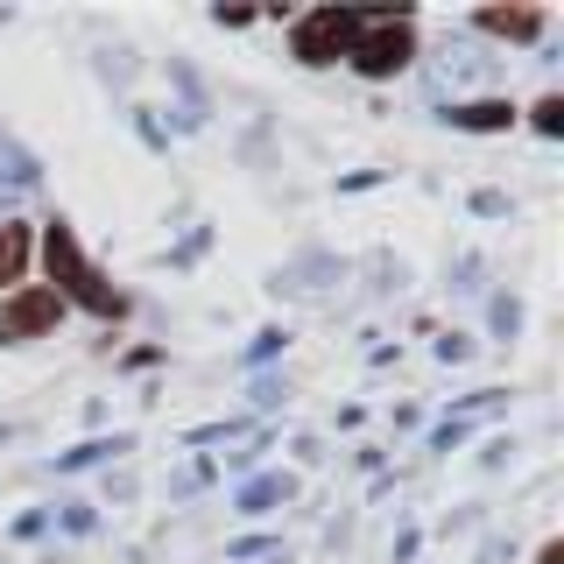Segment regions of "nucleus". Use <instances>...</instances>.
Listing matches in <instances>:
<instances>
[{"label":"nucleus","mask_w":564,"mask_h":564,"mask_svg":"<svg viewBox=\"0 0 564 564\" xmlns=\"http://www.w3.org/2000/svg\"><path fill=\"white\" fill-rule=\"evenodd\" d=\"M29 269V226L22 219H0V290H14Z\"/></svg>","instance_id":"5"},{"label":"nucleus","mask_w":564,"mask_h":564,"mask_svg":"<svg viewBox=\"0 0 564 564\" xmlns=\"http://www.w3.org/2000/svg\"><path fill=\"white\" fill-rule=\"evenodd\" d=\"M452 128H473V134H494V128H508V120H516V106L508 99H473V106H452Z\"/></svg>","instance_id":"6"},{"label":"nucleus","mask_w":564,"mask_h":564,"mask_svg":"<svg viewBox=\"0 0 564 564\" xmlns=\"http://www.w3.org/2000/svg\"><path fill=\"white\" fill-rule=\"evenodd\" d=\"M282 494H290V480H254V487H247V508L261 516V508H269V501H282Z\"/></svg>","instance_id":"8"},{"label":"nucleus","mask_w":564,"mask_h":564,"mask_svg":"<svg viewBox=\"0 0 564 564\" xmlns=\"http://www.w3.org/2000/svg\"><path fill=\"white\" fill-rule=\"evenodd\" d=\"M480 29H487V35H522V43H529V35L543 29V14H536V8H487Z\"/></svg>","instance_id":"7"},{"label":"nucleus","mask_w":564,"mask_h":564,"mask_svg":"<svg viewBox=\"0 0 564 564\" xmlns=\"http://www.w3.org/2000/svg\"><path fill=\"white\" fill-rule=\"evenodd\" d=\"M352 29H360V14H352V8H317V14H304V22H296L290 50H296L304 64H339L346 50H352Z\"/></svg>","instance_id":"3"},{"label":"nucleus","mask_w":564,"mask_h":564,"mask_svg":"<svg viewBox=\"0 0 564 564\" xmlns=\"http://www.w3.org/2000/svg\"><path fill=\"white\" fill-rule=\"evenodd\" d=\"M536 128H543V134H564V99H557V93L536 106Z\"/></svg>","instance_id":"9"},{"label":"nucleus","mask_w":564,"mask_h":564,"mask_svg":"<svg viewBox=\"0 0 564 564\" xmlns=\"http://www.w3.org/2000/svg\"><path fill=\"white\" fill-rule=\"evenodd\" d=\"M64 317V304H57V290H14L8 304H0V339H35V332H50Z\"/></svg>","instance_id":"4"},{"label":"nucleus","mask_w":564,"mask_h":564,"mask_svg":"<svg viewBox=\"0 0 564 564\" xmlns=\"http://www.w3.org/2000/svg\"><path fill=\"white\" fill-rule=\"evenodd\" d=\"M536 564H564V551H557V543H543V557Z\"/></svg>","instance_id":"10"},{"label":"nucleus","mask_w":564,"mask_h":564,"mask_svg":"<svg viewBox=\"0 0 564 564\" xmlns=\"http://www.w3.org/2000/svg\"><path fill=\"white\" fill-rule=\"evenodd\" d=\"M352 70L360 78H395L402 64L416 57V29H410V14H360V29H352Z\"/></svg>","instance_id":"2"},{"label":"nucleus","mask_w":564,"mask_h":564,"mask_svg":"<svg viewBox=\"0 0 564 564\" xmlns=\"http://www.w3.org/2000/svg\"><path fill=\"white\" fill-rule=\"evenodd\" d=\"M43 261H50V282H57V304L70 296V304H85L93 317H120V311H128V296H120L113 282H106V275L93 269V261H85V247H78V234H70L64 219L50 226Z\"/></svg>","instance_id":"1"}]
</instances>
